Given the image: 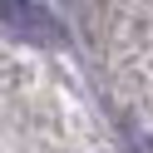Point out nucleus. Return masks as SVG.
<instances>
[{
  "instance_id": "obj_1",
  "label": "nucleus",
  "mask_w": 153,
  "mask_h": 153,
  "mask_svg": "<svg viewBox=\"0 0 153 153\" xmlns=\"http://www.w3.org/2000/svg\"><path fill=\"white\" fill-rule=\"evenodd\" d=\"M0 25H10V30L30 35V40H59L50 10H40L35 0H0Z\"/></svg>"
}]
</instances>
